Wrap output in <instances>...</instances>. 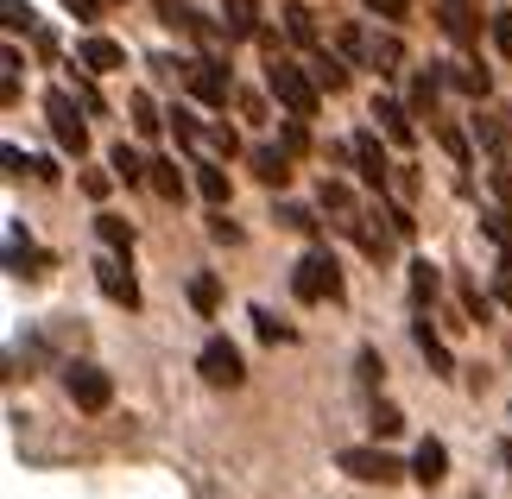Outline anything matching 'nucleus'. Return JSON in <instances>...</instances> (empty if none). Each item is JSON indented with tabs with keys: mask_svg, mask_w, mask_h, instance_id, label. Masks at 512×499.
Masks as SVG:
<instances>
[{
	"mask_svg": "<svg viewBox=\"0 0 512 499\" xmlns=\"http://www.w3.org/2000/svg\"><path fill=\"white\" fill-rule=\"evenodd\" d=\"M266 89L279 95V108H285V114H304V121H310V114H317V102H323V83L298 64V57H285V51L266 64Z\"/></svg>",
	"mask_w": 512,
	"mask_h": 499,
	"instance_id": "1",
	"label": "nucleus"
},
{
	"mask_svg": "<svg viewBox=\"0 0 512 499\" xmlns=\"http://www.w3.org/2000/svg\"><path fill=\"white\" fill-rule=\"evenodd\" d=\"M291 291L304 297V304H342V266L329 247H310L298 266H291Z\"/></svg>",
	"mask_w": 512,
	"mask_h": 499,
	"instance_id": "2",
	"label": "nucleus"
},
{
	"mask_svg": "<svg viewBox=\"0 0 512 499\" xmlns=\"http://www.w3.org/2000/svg\"><path fill=\"white\" fill-rule=\"evenodd\" d=\"M83 95H70V89H51L45 95V121H51V139L64 146L70 158H83L89 152V121H83Z\"/></svg>",
	"mask_w": 512,
	"mask_h": 499,
	"instance_id": "3",
	"label": "nucleus"
},
{
	"mask_svg": "<svg viewBox=\"0 0 512 499\" xmlns=\"http://www.w3.org/2000/svg\"><path fill=\"white\" fill-rule=\"evenodd\" d=\"M336 462H342L348 481H361V487H399L405 481V462L386 455V449H342Z\"/></svg>",
	"mask_w": 512,
	"mask_h": 499,
	"instance_id": "4",
	"label": "nucleus"
},
{
	"mask_svg": "<svg viewBox=\"0 0 512 499\" xmlns=\"http://www.w3.org/2000/svg\"><path fill=\"white\" fill-rule=\"evenodd\" d=\"M64 392H70L76 411H108L114 405V379L95 367V361H70L64 367Z\"/></svg>",
	"mask_w": 512,
	"mask_h": 499,
	"instance_id": "5",
	"label": "nucleus"
},
{
	"mask_svg": "<svg viewBox=\"0 0 512 499\" xmlns=\"http://www.w3.org/2000/svg\"><path fill=\"white\" fill-rule=\"evenodd\" d=\"M348 158H354V171H361V184L373 196L392 190V171H399V165H386V146H380V133H373V127H361V133L348 139Z\"/></svg>",
	"mask_w": 512,
	"mask_h": 499,
	"instance_id": "6",
	"label": "nucleus"
},
{
	"mask_svg": "<svg viewBox=\"0 0 512 499\" xmlns=\"http://www.w3.org/2000/svg\"><path fill=\"white\" fill-rule=\"evenodd\" d=\"M196 373H203L209 386H228V392H234V386L247 379V361H241V348H234L228 335H209L203 354H196Z\"/></svg>",
	"mask_w": 512,
	"mask_h": 499,
	"instance_id": "7",
	"label": "nucleus"
},
{
	"mask_svg": "<svg viewBox=\"0 0 512 499\" xmlns=\"http://www.w3.org/2000/svg\"><path fill=\"white\" fill-rule=\"evenodd\" d=\"M184 83H190V95H196V102H209V108H228V95H234V76H228V64H222V57H196Z\"/></svg>",
	"mask_w": 512,
	"mask_h": 499,
	"instance_id": "8",
	"label": "nucleus"
},
{
	"mask_svg": "<svg viewBox=\"0 0 512 499\" xmlns=\"http://www.w3.org/2000/svg\"><path fill=\"white\" fill-rule=\"evenodd\" d=\"M95 285H102L108 304H121V310H140V278L127 272V253H114V259H95Z\"/></svg>",
	"mask_w": 512,
	"mask_h": 499,
	"instance_id": "9",
	"label": "nucleus"
},
{
	"mask_svg": "<svg viewBox=\"0 0 512 499\" xmlns=\"http://www.w3.org/2000/svg\"><path fill=\"white\" fill-rule=\"evenodd\" d=\"M373 121H380V133H386L399 152H411V146H418V127H411L418 114H411L405 102H392V95H373Z\"/></svg>",
	"mask_w": 512,
	"mask_h": 499,
	"instance_id": "10",
	"label": "nucleus"
},
{
	"mask_svg": "<svg viewBox=\"0 0 512 499\" xmlns=\"http://www.w3.org/2000/svg\"><path fill=\"white\" fill-rule=\"evenodd\" d=\"M348 234H354V247H361L367 259H380V266L392 259V241H399V228H392L386 215H354V222H348Z\"/></svg>",
	"mask_w": 512,
	"mask_h": 499,
	"instance_id": "11",
	"label": "nucleus"
},
{
	"mask_svg": "<svg viewBox=\"0 0 512 499\" xmlns=\"http://www.w3.org/2000/svg\"><path fill=\"white\" fill-rule=\"evenodd\" d=\"M411 342H418V354L430 361V373H437V379H456V354H449V342L430 329V310H418V323H411Z\"/></svg>",
	"mask_w": 512,
	"mask_h": 499,
	"instance_id": "12",
	"label": "nucleus"
},
{
	"mask_svg": "<svg viewBox=\"0 0 512 499\" xmlns=\"http://www.w3.org/2000/svg\"><path fill=\"white\" fill-rule=\"evenodd\" d=\"M443 89H449L443 64H424V70H411V114H418V121H437V102H443Z\"/></svg>",
	"mask_w": 512,
	"mask_h": 499,
	"instance_id": "13",
	"label": "nucleus"
},
{
	"mask_svg": "<svg viewBox=\"0 0 512 499\" xmlns=\"http://www.w3.org/2000/svg\"><path fill=\"white\" fill-rule=\"evenodd\" d=\"M76 64H83V70H95V76H114V70H127V45H114V38L89 32L83 45H76Z\"/></svg>",
	"mask_w": 512,
	"mask_h": 499,
	"instance_id": "14",
	"label": "nucleus"
},
{
	"mask_svg": "<svg viewBox=\"0 0 512 499\" xmlns=\"http://www.w3.org/2000/svg\"><path fill=\"white\" fill-rule=\"evenodd\" d=\"M411 481H424V487H443L449 481V449L437 443V436H424L418 455H411Z\"/></svg>",
	"mask_w": 512,
	"mask_h": 499,
	"instance_id": "15",
	"label": "nucleus"
},
{
	"mask_svg": "<svg viewBox=\"0 0 512 499\" xmlns=\"http://www.w3.org/2000/svg\"><path fill=\"white\" fill-rule=\"evenodd\" d=\"M247 165H253V177H260L266 190H285L291 184V152H279V146H253Z\"/></svg>",
	"mask_w": 512,
	"mask_h": 499,
	"instance_id": "16",
	"label": "nucleus"
},
{
	"mask_svg": "<svg viewBox=\"0 0 512 499\" xmlns=\"http://www.w3.org/2000/svg\"><path fill=\"white\" fill-rule=\"evenodd\" d=\"M285 38H291V45H304V51H323V32H317V13H310L304 7V0H285Z\"/></svg>",
	"mask_w": 512,
	"mask_h": 499,
	"instance_id": "17",
	"label": "nucleus"
},
{
	"mask_svg": "<svg viewBox=\"0 0 512 499\" xmlns=\"http://www.w3.org/2000/svg\"><path fill=\"white\" fill-rule=\"evenodd\" d=\"M405 291H411V310H430V304H437V291H443V266H430V259H411Z\"/></svg>",
	"mask_w": 512,
	"mask_h": 499,
	"instance_id": "18",
	"label": "nucleus"
},
{
	"mask_svg": "<svg viewBox=\"0 0 512 499\" xmlns=\"http://www.w3.org/2000/svg\"><path fill=\"white\" fill-rule=\"evenodd\" d=\"M443 7V32L456 38V45H475L481 26H475V0H437Z\"/></svg>",
	"mask_w": 512,
	"mask_h": 499,
	"instance_id": "19",
	"label": "nucleus"
},
{
	"mask_svg": "<svg viewBox=\"0 0 512 499\" xmlns=\"http://www.w3.org/2000/svg\"><path fill=\"white\" fill-rule=\"evenodd\" d=\"M222 38H260V0H228L222 7Z\"/></svg>",
	"mask_w": 512,
	"mask_h": 499,
	"instance_id": "20",
	"label": "nucleus"
},
{
	"mask_svg": "<svg viewBox=\"0 0 512 499\" xmlns=\"http://www.w3.org/2000/svg\"><path fill=\"white\" fill-rule=\"evenodd\" d=\"M108 171L121 177V184H152V158H140V152L127 146V139H121V146L108 152Z\"/></svg>",
	"mask_w": 512,
	"mask_h": 499,
	"instance_id": "21",
	"label": "nucleus"
},
{
	"mask_svg": "<svg viewBox=\"0 0 512 499\" xmlns=\"http://www.w3.org/2000/svg\"><path fill=\"white\" fill-rule=\"evenodd\" d=\"M190 310L196 316H215V310H222V278H215V272H190Z\"/></svg>",
	"mask_w": 512,
	"mask_h": 499,
	"instance_id": "22",
	"label": "nucleus"
},
{
	"mask_svg": "<svg viewBox=\"0 0 512 499\" xmlns=\"http://www.w3.org/2000/svg\"><path fill=\"white\" fill-rule=\"evenodd\" d=\"M443 76H449V89L475 95V102H487V89H494V76H487V70H475V64H443Z\"/></svg>",
	"mask_w": 512,
	"mask_h": 499,
	"instance_id": "23",
	"label": "nucleus"
},
{
	"mask_svg": "<svg viewBox=\"0 0 512 499\" xmlns=\"http://www.w3.org/2000/svg\"><path fill=\"white\" fill-rule=\"evenodd\" d=\"M95 234H102V247H114V253H133V222H127V215L102 209V215H95Z\"/></svg>",
	"mask_w": 512,
	"mask_h": 499,
	"instance_id": "24",
	"label": "nucleus"
},
{
	"mask_svg": "<svg viewBox=\"0 0 512 499\" xmlns=\"http://www.w3.org/2000/svg\"><path fill=\"white\" fill-rule=\"evenodd\" d=\"M475 133L487 139V152H512V114H475Z\"/></svg>",
	"mask_w": 512,
	"mask_h": 499,
	"instance_id": "25",
	"label": "nucleus"
},
{
	"mask_svg": "<svg viewBox=\"0 0 512 499\" xmlns=\"http://www.w3.org/2000/svg\"><path fill=\"white\" fill-rule=\"evenodd\" d=\"M152 190H159L165 203H184V171H177V158H152Z\"/></svg>",
	"mask_w": 512,
	"mask_h": 499,
	"instance_id": "26",
	"label": "nucleus"
},
{
	"mask_svg": "<svg viewBox=\"0 0 512 499\" xmlns=\"http://www.w3.org/2000/svg\"><path fill=\"white\" fill-rule=\"evenodd\" d=\"M7 266H13V278H32V266H38V247L19 234V222L7 228Z\"/></svg>",
	"mask_w": 512,
	"mask_h": 499,
	"instance_id": "27",
	"label": "nucleus"
},
{
	"mask_svg": "<svg viewBox=\"0 0 512 499\" xmlns=\"http://www.w3.org/2000/svg\"><path fill=\"white\" fill-rule=\"evenodd\" d=\"M456 291H462V310H468V323H487V316H494V297H487L481 285H475V278H456Z\"/></svg>",
	"mask_w": 512,
	"mask_h": 499,
	"instance_id": "28",
	"label": "nucleus"
},
{
	"mask_svg": "<svg viewBox=\"0 0 512 499\" xmlns=\"http://www.w3.org/2000/svg\"><path fill=\"white\" fill-rule=\"evenodd\" d=\"M196 190H203L215 209H222L228 196H234V184H228V171H222V165H196Z\"/></svg>",
	"mask_w": 512,
	"mask_h": 499,
	"instance_id": "29",
	"label": "nucleus"
},
{
	"mask_svg": "<svg viewBox=\"0 0 512 499\" xmlns=\"http://www.w3.org/2000/svg\"><path fill=\"white\" fill-rule=\"evenodd\" d=\"M165 121L177 127V146H203V127H209V121H196V108H184V102H177V108L165 114Z\"/></svg>",
	"mask_w": 512,
	"mask_h": 499,
	"instance_id": "30",
	"label": "nucleus"
},
{
	"mask_svg": "<svg viewBox=\"0 0 512 499\" xmlns=\"http://www.w3.org/2000/svg\"><path fill=\"white\" fill-rule=\"evenodd\" d=\"M127 108H133V133H140V139H159L165 121H159V102H152V95H133Z\"/></svg>",
	"mask_w": 512,
	"mask_h": 499,
	"instance_id": "31",
	"label": "nucleus"
},
{
	"mask_svg": "<svg viewBox=\"0 0 512 499\" xmlns=\"http://www.w3.org/2000/svg\"><path fill=\"white\" fill-rule=\"evenodd\" d=\"M317 196H323V209H329V215H342V228L354 222V215H361V209H354V196H348V184H329V177H323V190H317Z\"/></svg>",
	"mask_w": 512,
	"mask_h": 499,
	"instance_id": "32",
	"label": "nucleus"
},
{
	"mask_svg": "<svg viewBox=\"0 0 512 499\" xmlns=\"http://www.w3.org/2000/svg\"><path fill=\"white\" fill-rule=\"evenodd\" d=\"M310 76H317L323 89H348V64H342V57H329V51H317V64H310Z\"/></svg>",
	"mask_w": 512,
	"mask_h": 499,
	"instance_id": "33",
	"label": "nucleus"
},
{
	"mask_svg": "<svg viewBox=\"0 0 512 499\" xmlns=\"http://www.w3.org/2000/svg\"><path fill=\"white\" fill-rule=\"evenodd\" d=\"M399 64H405V45H399V38H373V70H380V76H399Z\"/></svg>",
	"mask_w": 512,
	"mask_h": 499,
	"instance_id": "34",
	"label": "nucleus"
},
{
	"mask_svg": "<svg viewBox=\"0 0 512 499\" xmlns=\"http://www.w3.org/2000/svg\"><path fill=\"white\" fill-rule=\"evenodd\" d=\"M152 7H159V19H165V26H177V32H196V26H203V19L190 13V0H152Z\"/></svg>",
	"mask_w": 512,
	"mask_h": 499,
	"instance_id": "35",
	"label": "nucleus"
},
{
	"mask_svg": "<svg viewBox=\"0 0 512 499\" xmlns=\"http://www.w3.org/2000/svg\"><path fill=\"white\" fill-rule=\"evenodd\" d=\"M279 133H285V152H291V158H304V152H310V127H304V114H285Z\"/></svg>",
	"mask_w": 512,
	"mask_h": 499,
	"instance_id": "36",
	"label": "nucleus"
},
{
	"mask_svg": "<svg viewBox=\"0 0 512 499\" xmlns=\"http://www.w3.org/2000/svg\"><path fill=\"white\" fill-rule=\"evenodd\" d=\"M437 139H443V146H449V158H456L462 171L475 165V152H468V133H462V127H449V121H437Z\"/></svg>",
	"mask_w": 512,
	"mask_h": 499,
	"instance_id": "37",
	"label": "nucleus"
},
{
	"mask_svg": "<svg viewBox=\"0 0 512 499\" xmlns=\"http://www.w3.org/2000/svg\"><path fill=\"white\" fill-rule=\"evenodd\" d=\"M253 329H260V342H298V329L279 323L272 310H253Z\"/></svg>",
	"mask_w": 512,
	"mask_h": 499,
	"instance_id": "38",
	"label": "nucleus"
},
{
	"mask_svg": "<svg viewBox=\"0 0 512 499\" xmlns=\"http://www.w3.org/2000/svg\"><path fill=\"white\" fill-rule=\"evenodd\" d=\"M367 424H373V436H399V430H405V417H399V405L373 398V417H367Z\"/></svg>",
	"mask_w": 512,
	"mask_h": 499,
	"instance_id": "39",
	"label": "nucleus"
},
{
	"mask_svg": "<svg viewBox=\"0 0 512 499\" xmlns=\"http://www.w3.org/2000/svg\"><path fill=\"white\" fill-rule=\"evenodd\" d=\"M272 222H279V228H304V234H317V215L298 209V203H279V209H272Z\"/></svg>",
	"mask_w": 512,
	"mask_h": 499,
	"instance_id": "40",
	"label": "nucleus"
},
{
	"mask_svg": "<svg viewBox=\"0 0 512 499\" xmlns=\"http://www.w3.org/2000/svg\"><path fill=\"white\" fill-rule=\"evenodd\" d=\"M354 367H361V392H373V386H380V373H386L380 348H361V354H354Z\"/></svg>",
	"mask_w": 512,
	"mask_h": 499,
	"instance_id": "41",
	"label": "nucleus"
},
{
	"mask_svg": "<svg viewBox=\"0 0 512 499\" xmlns=\"http://www.w3.org/2000/svg\"><path fill=\"white\" fill-rule=\"evenodd\" d=\"M203 146L222 152V158H234V152H241V139H234V127H203Z\"/></svg>",
	"mask_w": 512,
	"mask_h": 499,
	"instance_id": "42",
	"label": "nucleus"
},
{
	"mask_svg": "<svg viewBox=\"0 0 512 499\" xmlns=\"http://www.w3.org/2000/svg\"><path fill=\"white\" fill-rule=\"evenodd\" d=\"M209 241H222V247H241V228L228 222V209H215V215H209Z\"/></svg>",
	"mask_w": 512,
	"mask_h": 499,
	"instance_id": "43",
	"label": "nucleus"
},
{
	"mask_svg": "<svg viewBox=\"0 0 512 499\" xmlns=\"http://www.w3.org/2000/svg\"><path fill=\"white\" fill-rule=\"evenodd\" d=\"M487 32H494V51H500V57H512V7L487 19Z\"/></svg>",
	"mask_w": 512,
	"mask_h": 499,
	"instance_id": "44",
	"label": "nucleus"
},
{
	"mask_svg": "<svg viewBox=\"0 0 512 499\" xmlns=\"http://www.w3.org/2000/svg\"><path fill=\"white\" fill-rule=\"evenodd\" d=\"M0 7H7V26H13V32H38V19H32L26 0H0Z\"/></svg>",
	"mask_w": 512,
	"mask_h": 499,
	"instance_id": "45",
	"label": "nucleus"
},
{
	"mask_svg": "<svg viewBox=\"0 0 512 499\" xmlns=\"http://www.w3.org/2000/svg\"><path fill=\"white\" fill-rule=\"evenodd\" d=\"M367 13L392 19V26H405V19H411V0H367Z\"/></svg>",
	"mask_w": 512,
	"mask_h": 499,
	"instance_id": "46",
	"label": "nucleus"
},
{
	"mask_svg": "<svg viewBox=\"0 0 512 499\" xmlns=\"http://www.w3.org/2000/svg\"><path fill=\"white\" fill-rule=\"evenodd\" d=\"M114 184H121V177H114V171H83V190L95 196V203H102V196H108Z\"/></svg>",
	"mask_w": 512,
	"mask_h": 499,
	"instance_id": "47",
	"label": "nucleus"
},
{
	"mask_svg": "<svg viewBox=\"0 0 512 499\" xmlns=\"http://www.w3.org/2000/svg\"><path fill=\"white\" fill-rule=\"evenodd\" d=\"M487 184H494L500 209H512V171H506V165H494V171H487Z\"/></svg>",
	"mask_w": 512,
	"mask_h": 499,
	"instance_id": "48",
	"label": "nucleus"
},
{
	"mask_svg": "<svg viewBox=\"0 0 512 499\" xmlns=\"http://www.w3.org/2000/svg\"><path fill=\"white\" fill-rule=\"evenodd\" d=\"M392 190H399L405 203H411V196H418V171H411V165H399V171H392Z\"/></svg>",
	"mask_w": 512,
	"mask_h": 499,
	"instance_id": "49",
	"label": "nucleus"
},
{
	"mask_svg": "<svg viewBox=\"0 0 512 499\" xmlns=\"http://www.w3.org/2000/svg\"><path fill=\"white\" fill-rule=\"evenodd\" d=\"M7 171H13V177H26V171L38 177V165H32V158H26V152H19V146H7Z\"/></svg>",
	"mask_w": 512,
	"mask_h": 499,
	"instance_id": "50",
	"label": "nucleus"
},
{
	"mask_svg": "<svg viewBox=\"0 0 512 499\" xmlns=\"http://www.w3.org/2000/svg\"><path fill=\"white\" fill-rule=\"evenodd\" d=\"M64 7H70L76 19H95V13H102V7H108V0H64Z\"/></svg>",
	"mask_w": 512,
	"mask_h": 499,
	"instance_id": "51",
	"label": "nucleus"
},
{
	"mask_svg": "<svg viewBox=\"0 0 512 499\" xmlns=\"http://www.w3.org/2000/svg\"><path fill=\"white\" fill-rule=\"evenodd\" d=\"M494 297H500V304L512 310V272H506V266H500V278H494Z\"/></svg>",
	"mask_w": 512,
	"mask_h": 499,
	"instance_id": "52",
	"label": "nucleus"
},
{
	"mask_svg": "<svg viewBox=\"0 0 512 499\" xmlns=\"http://www.w3.org/2000/svg\"><path fill=\"white\" fill-rule=\"evenodd\" d=\"M500 455H506V468H512V443H506V449H500Z\"/></svg>",
	"mask_w": 512,
	"mask_h": 499,
	"instance_id": "53",
	"label": "nucleus"
},
{
	"mask_svg": "<svg viewBox=\"0 0 512 499\" xmlns=\"http://www.w3.org/2000/svg\"><path fill=\"white\" fill-rule=\"evenodd\" d=\"M108 7H114V0H108Z\"/></svg>",
	"mask_w": 512,
	"mask_h": 499,
	"instance_id": "54",
	"label": "nucleus"
}]
</instances>
